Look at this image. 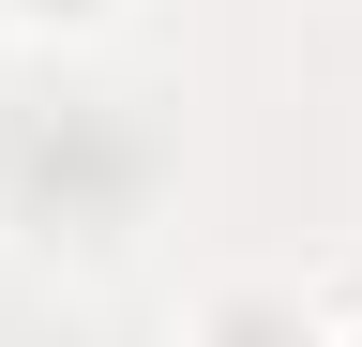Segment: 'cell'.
Masks as SVG:
<instances>
[{
    "instance_id": "cell-1",
    "label": "cell",
    "mask_w": 362,
    "mask_h": 347,
    "mask_svg": "<svg viewBox=\"0 0 362 347\" xmlns=\"http://www.w3.org/2000/svg\"><path fill=\"white\" fill-rule=\"evenodd\" d=\"M16 16H106V0H16Z\"/></svg>"
}]
</instances>
